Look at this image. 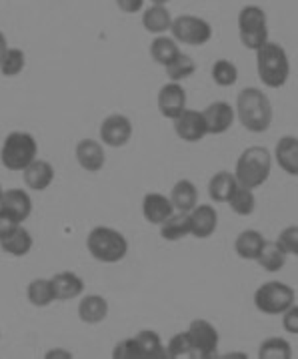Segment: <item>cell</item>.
Listing matches in <instances>:
<instances>
[{
	"mask_svg": "<svg viewBox=\"0 0 298 359\" xmlns=\"http://www.w3.org/2000/svg\"><path fill=\"white\" fill-rule=\"evenodd\" d=\"M276 161L278 167L288 175H297L298 172V141L297 137H283L276 144Z\"/></svg>",
	"mask_w": 298,
	"mask_h": 359,
	"instance_id": "21",
	"label": "cell"
},
{
	"mask_svg": "<svg viewBox=\"0 0 298 359\" xmlns=\"http://www.w3.org/2000/svg\"><path fill=\"white\" fill-rule=\"evenodd\" d=\"M174 213V207L169 197L158 195V193H148L142 199V215L148 223L152 225H160L166 217H171Z\"/></svg>",
	"mask_w": 298,
	"mask_h": 359,
	"instance_id": "17",
	"label": "cell"
},
{
	"mask_svg": "<svg viewBox=\"0 0 298 359\" xmlns=\"http://www.w3.org/2000/svg\"><path fill=\"white\" fill-rule=\"evenodd\" d=\"M0 249H2L4 253L13 255V257H24L30 249H32V237H30L29 231L20 225V227L16 231H13L8 237L0 239Z\"/></svg>",
	"mask_w": 298,
	"mask_h": 359,
	"instance_id": "25",
	"label": "cell"
},
{
	"mask_svg": "<svg viewBox=\"0 0 298 359\" xmlns=\"http://www.w3.org/2000/svg\"><path fill=\"white\" fill-rule=\"evenodd\" d=\"M164 69H166V74H169L171 83H178V81H185L188 76H192L194 71H197V65H194V60L188 55L178 53Z\"/></svg>",
	"mask_w": 298,
	"mask_h": 359,
	"instance_id": "33",
	"label": "cell"
},
{
	"mask_svg": "<svg viewBox=\"0 0 298 359\" xmlns=\"http://www.w3.org/2000/svg\"><path fill=\"white\" fill-rule=\"evenodd\" d=\"M178 358H192V344L188 337V331L176 333L169 345L164 347V359H178Z\"/></svg>",
	"mask_w": 298,
	"mask_h": 359,
	"instance_id": "36",
	"label": "cell"
},
{
	"mask_svg": "<svg viewBox=\"0 0 298 359\" xmlns=\"http://www.w3.org/2000/svg\"><path fill=\"white\" fill-rule=\"evenodd\" d=\"M178 53H180V50H178V44H176V41L171 39V36L158 34L157 39L150 43V57H152L155 62L162 65V67H166Z\"/></svg>",
	"mask_w": 298,
	"mask_h": 359,
	"instance_id": "29",
	"label": "cell"
},
{
	"mask_svg": "<svg viewBox=\"0 0 298 359\" xmlns=\"http://www.w3.org/2000/svg\"><path fill=\"white\" fill-rule=\"evenodd\" d=\"M27 65V55L20 48H6L4 57L0 60V72L4 76H18L24 71Z\"/></svg>",
	"mask_w": 298,
	"mask_h": 359,
	"instance_id": "35",
	"label": "cell"
},
{
	"mask_svg": "<svg viewBox=\"0 0 298 359\" xmlns=\"http://www.w3.org/2000/svg\"><path fill=\"white\" fill-rule=\"evenodd\" d=\"M276 247L283 251L284 255H297L298 253V229L295 225L286 227V229L278 235V239L274 241Z\"/></svg>",
	"mask_w": 298,
	"mask_h": 359,
	"instance_id": "38",
	"label": "cell"
},
{
	"mask_svg": "<svg viewBox=\"0 0 298 359\" xmlns=\"http://www.w3.org/2000/svg\"><path fill=\"white\" fill-rule=\"evenodd\" d=\"M239 36H241V43L250 50H258L269 41V22L260 6L250 4L242 8L239 15Z\"/></svg>",
	"mask_w": 298,
	"mask_h": 359,
	"instance_id": "6",
	"label": "cell"
},
{
	"mask_svg": "<svg viewBox=\"0 0 298 359\" xmlns=\"http://www.w3.org/2000/svg\"><path fill=\"white\" fill-rule=\"evenodd\" d=\"M213 79L218 86H232L239 79V69L234 62H230L227 58H220L214 62Z\"/></svg>",
	"mask_w": 298,
	"mask_h": 359,
	"instance_id": "37",
	"label": "cell"
},
{
	"mask_svg": "<svg viewBox=\"0 0 298 359\" xmlns=\"http://www.w3.org/2000/svg\"><path fill=\"white\" fill-rule=\"evenodd\" d=\"M27 297H29V302L34 307H46V305H50L52 302H57L50 279H34L32 283H29Z\"/></svg>",
	"mask_w": 298,
	"mask_h": 359,
	"instance_id": "31",
	"label": "cell"
},
{
	"mask_svg": "<svg viewBox=\"0 0 298 359\" xmlns=\"http://www.w3.org/2000/svg\"><path fill=\"white\" fill-rule=\"evenodd\" d=\"M116 4H118V8H120L122 13L134 15V13H141L144 0H116Z\"/></svg>",
	"mask_w": 298,
	"mask_h": 359,
	"instance_id": "42",
	"label": "cell"
},
{
	"mask_svg": "<svg viewBox=\"0 0 298 359\" xmlns=\"http://www.w3.org/2000/svg\"><path fill=\"white\" fill-rule=\"evenodd\" d=\"M188 337L192 344V358H213L218 349V331L204 319H194L188 325Z\"/></svg>",
	"mask_w": 298,
	"mask_h": 359,
	"instance_id": "9",
	"label": "cell"
},
{
	"mask_svg": "<svg viewBox=\"0 0 298 359\" xmlns=\"http://www.w3.org/2000/svg\"><path fill=\"white\" fill-rule=\"evenodd\" d=\"M283 327L284 331H288V333H292V335H297L298 333V309L297 305H290L286 311L283 313Z\"/></svg>",
	"mask_w": 298,
	"mask_h": 359,
	"instance_id": "40",
	"label": "cell"
},
{
	"mask_svg": "<svg viewBox=\"0 0 298 359\" xmlns=\"http://www.w3.org/2000/svg\"><path fill=\"white\" fill-rule=\"evenodd\" d=\"M113 358L114 359H142L141 353V347L136 344V339L134 337H130V339H125V341H120V344H116L113 351Z\"/></svg>",
	"mask_w": 298,
	"mask_h": 359,
	"instance_id": "39",
	"label": "cell"
},
{
	"mask_svg": "<svg viewBox=\"0 0 298 359\" xmlns=\"http://www.w3.org/2000/svg\"><path fill=\"white\" fill-rule=\"evenodd\" d=\"M256 69L260 81L269 88H281L290 76V60L281 44L267 41L256 50Z\"/></svg>",
	"mask_w": 298,
	"mask_h": 359,
	"instance_id": "2",
	"label": "cell"
},
{
	"mask_svg": "<svg viewBox=\"0 0 298 359\" xmlns=\"http://www.w3.org/2000/svg\"><path fill=\"white\" fill-rule=\"evenodd\" d=\"M255 261H258V265H260L264 271L276 273V271H281L284 267L286 255L276 247V243L264 241V245H262V249H260V253H258V257H256Z\"/></svg>",
	"mask_w": 298,
	"mask_h": 359,
	"instance_id": "28",
	"label": "cell"
},
{
	"mask_svg": "<svg viewBox=\"0 0 298 359\" xmlns=\"http://www.w3.org/2000/svg\"><path fill=\"white\" fill-rule=\"evenodd\" d=\"M236 185H239V183H236V179H234L232 172H216L213 179H211V183H208V195H211L213 201L227 203Z\"/></svg>",
	"mask_w": 298,
	"mask_h": 359,
	"instance_id": "27",
	"label": "cell"
},
{
	"mask_svg": "<svg viewBox=\"0 0 298 359\" xmlns=\"http://www.w3.org/2000/svg\"><path fill=\"white\" fill-rule=\"evenodd\" d=\"M255 305L267 316H283L290 305H295V289L281 281L262 283L256 289Z\"/></svg>",
	"mask_w": 298,
	"mask_h": 359,
	"instance_id": "7",
	"label": "cell"
},
{
	"mask_svg": "<svg viewBox=\"0 0 298 359\" xmlns=\"http://www.w3.org/2000/svg\"><path fill=\"white\" fill-rule=\"evenodd\" d=\"M158 111L166 118H176L186 109V90L178 83H169L158 93Z\"/></svg>",
	"mask_w": 298,
	"mask_h": 359,
	"instance_id": "12",
	"label": "cell"
},
{
	"mask_svg": "<svg viewBox=\"0 0 298 359\" xmlns=\"http://www.w3.org/2000/svg\"><path fill=\"white\" fill-rule=\"evenodd\" d=\"M22 223H18L15 217H10L8 213H4V211H0V239H4V237H8L13 231H16L20 227Z\"/></svg>",
	"mask_w": 298,
	"mask_h": 359,
	"instance_id": "41",
	"label": "cell"
},
{
	"mask_svg": "<svg viewBox=\"0 0 298 359\" xmlns=\"http://www.w3.org/2000/svg\"><path fill=\"white\" fill-rule=\"evenodd\" d=\"M172 39L176 43L202 46L213 39V27L204 18L194 15H180L172 20Z\"/></svg>",
	"mask_w": 298,
	"mask_h": 359,
	"instance_id": "8",
	"label": "cell"
},
{
	"mask_svg": "<svg viewBox=\"0 0 298 359\" xmlns=\"http://www.w3.org/2000/svg\"><path fill=\"white\" fill-rule=\"evenodd\" d=\"M76 161L85 171L97 172L104 167V149L99 141L94 139H83L80 143L76 144Z\"/></svg>",
	"mask_w": 298,
	"mask_h": 359,
	"instance_id": "16",
	"label": "cell"
},
{
	"mask_svg": "<svg viewBox=\"0 0 298 359\" xmlns=\"http://www.w3.org/2000/svg\"><path fill=\"white\" fill-rule=\"evenodd\" d=\"M88 253L102 263H118L127 257L128 241L122 233L111 227H94L86 237Z\"/></svg>",
	"mask_w": 298,
	"mask_h": 359,
	"instance_id": "4",
	"label": "cell"
},
{
	"mask_svg": "<svg viewBox=\"0 0 298 359\" xmlns=\"http://www.w3.org/2000/svg\"><path fill=\"white\" fill-rule=\"evenodd\" d=\"M166 2H171V0H152V4H166Z\"/></svg>",
	"mask_w": 298,
	"mask_h": 359,
	"instance_id": "44",
	"label": "cell"
},
{
	"mask_svg": "<svg viewBox=\"0 0 298 359\" xmlns=\"http://www.w3.org/2000/svg\"><path fill=\"white\" fill-rule=\"evenodd\" d=\"M6 48H8V44H6V36L0 32V60L4 57V53H6Z\"/></svg>",
	"mask_w": 298,
	"mask_h": 359,
	"instance_id": "43",
	"label": "cell"
},
{
	"mask_svg": "<svg viewBox=\"0 0 298 359\" xmlns=\"http://www.w3.org/2000/svg\"><path fill=\"white\" fill-rule=\"evenodd\" d=\"M0 211L15 217L18 223H24L32 213V201H30L29 193L22 189H8L2 191L0 195Z\"/></svg>",
	"mask_w": 298,
	"mask_h": 359,
	"instance_id": "13",
	"label": "cell"
},
{
	"mask_svg": "<svg viewBox=\"0 0 298 359\" xmlns=\"http://www.w3.org/2000/svg\"><path fill=\"white\" fill-rule=\"evenodd\" d=\"M132 137V123L125 115H108L100 125V139L108 147H125Z\"/></svg>",
	"mask_w": 298,
	"mask_h": 359,
	"instance_id": "11",
	"label": "cell"
},
{
	"mask_svg": "<svg viewBox=\"0 0 298 359\" xmlns=\"http://www.w3.org/2000/svg\"><path fill=\"white\" fill-rule=\"evenodd\" d=\"M171 25L172 16L164 4H152L142 15V27L148 30V32L157 34V36L162 34V32H166V30H171Z\"/></svg>",
	"mask_w": 298,
	"mask_h": 359,
	"instance_id": "22",
	"label": "cell"
},
{
	"mask_svg": "<svg viewBox=\"0 0 298 359\" xmlns=\"http://www.w3.org/2000/svg\"><path fill=\"white\" fill-rule=\"evenodd\" d=\"M136 344L141 347L142 359H164V347L157 331L144 330L136 337Z\"/></svg>",
	"mask_w": 298,
	"mask_h": 359,
	"instance_id": "30",
	"label": "cell"
},
{
	"mask_svg": "<svg viewBox=\"0 0 298 359\" xmlns=\"http://www.w3.org/2000/svg\"><path fill=\"white\" fill-rule=\"evenodd\" d=\"M258 358L260 359H290L292 358V347L288 341H284L283 337H270L267 341H262L258 349Z\"/></svg>",
	"mask_w": 298,
	"mask_h": 359,
	"instance_id": "34",
	"label": "cell"
},
{
	"mask_svg": "<svg viewBox=\"0 0 298 359\" xmlns=\"http://www.w3.org/2000/svg\"><path fill=\"white\" fill-rule=\"evenodd\" d=\"M270 169H272V157L269 149L264 147H248L242 151V155L236 161V183L246 189H256L267 183Z\"/></svg>",
	"mask_w": 298,
	"mask_h": 359,
	"instance_id": "3",
	"label": "cell"
},
{
	"mask_svg": "<svg viewBox=\"0 0 298 359\" xmlns=\"http://www.w3.org/2000/svg\"><path fill=\"white\" fill-rule=\"evenodd\" d=\"M160 235L166 241H178V239H185L186 235H190V219H188V213L176 211L171 217H166L160 223Z\"/></svg>",
	"mask_w": 298,
	"mask_h": 359,
	"instance_id": "24",
	"label": "cell"
},
{
	"mask_svg": "<svg viewBox=\"0 0 298 359\" xmlns=\"http://www.w3.org/2000/svg\"><path fill=\"white\" fill-rule=\"evenodd\" d=\"M36 153H38V144H36V139L30 135V133H24V130H15L10 133L4 143H2V149H0V161L2 165L8 169V171H24L29 167L30 163L36 158Z\"/></svg>",
	"mask_w": 298,
	"mask_h": 359,
	"instance_id": "5",
	"label": "cell"
},
{
	"mask_svg": "<svg viewBox=\"0 0 298 359\" xmlns=\"http://www.w3.org/2000/svg\"><path fill=\"white\" fill-rule=\"evenodd\" d=\"M174 130L186 143H199L208 135L204 115L200 111H194V109H185L174 118Z\"/></svg>",
	"mask_w": 298,
	"mask_h": 359,
	"instance_id": "10",
	"label": "cell"
},
{
	"mask_svg": "<svg viewBox=\"0 0 298 359\" xmlns=\"http://www.w3.org/2000/svg\"><path fill=\"white\" fill-rule=\"evenodd\" d=\"M52 291H55V297L60 299V302H69V299H74L78 297L83 291H85V281L72 271H62V273H57L52 279Z\"/></svg>",
	"mask_w": 298,
	"mask_h": 359,
	"instance_id": "19",
	"label": "cell"
},
{
	"mask_svg": "<svg viewBox=\"0 0 298 359\" xmlns=\"http://www.w3.org/2000/svg\"><path fill=\"white\" fill-rule=\"evenodd\" d=\"M106 316H108V303L100 295H88L78 305V317L88 325L104 321Z\"/></svg>",
	"mask_w": 298,
	"mask_h": 359,
	"instance_id": "23",
	"label": "cell"
},
{
	"mask_svg": "<svg viewBox=\"0 0 298 359\" xmlns=\"http://www.w3.org/2000/svg\"><path fill=\"white\" fill-rule=\"evenodd\" d=\"M236 116L244 129L264 133L272 123V104L269 97L258 88H242L236 99Z\"/></svg>",
	"mask_w": 298,
	"mask_h": 359,
	"instance_id": "1",
	"label": "cell"
},
{
	"mask_svg": "<svg viewBox=\"0 0 298 359\" xmlns=\"http://www.w3.org/2000/svg\"><path fill=\"white\" fill-rule=\"evenodd\" d=\"M188 219H190V235H194L197 239L211 237L218 225V215L211 205H197L188 213Z\"/></svg>",
	"mask_w": 298,
	"mask_h": 359,
	"instance_id": "14",
	"label": "cell"
},
{
	"mask_svg": "<svg viewBox=\"0 0 298 359\" xmlns=\"http://www.w3.org/2000/svg\"><path fill=\"white\" fill-rule=\"evenodd\" d=\"M202 115H204V121H206V130L211 135H222L234 123V109L225 101L213 102Z\"/></svg>",
	"mask_w": 298,
	"mask_h": 359,
	"instance_id": "15",
	"label": "cell"
},
{
	"mask_svg": "<svg viewBox=\"0 0 298 359\" xmlns=\"http://www.w3.org/2000/svg\"><path fill=\"white\" fill-rule=\"evenodd\" d=\"M262 245H264V237L258 231H242L241 235L236 237V241H234V251L241 259L255 261L258 257V253H260V249H262Z\"/></svg>",
	"mask_w": 298,
	"mask_h": 359,
	"instance_id": "26",
	"label": "cell"
},
{
	"mask_svg": "<svg viewBox=\"0 0 298 359\" xmlns=\"http://www.w3.org/2000/svg\"><path fill=\"white\" fill-rule=\"evenodd\" d=\"M0 195H2V189H0Z\"/></svg>",
	"mask_w": 298,
	"mask_h": 359,
	"instance_id": "45",
	"label": "cell"
},
{
	"mask_svg": "<svg viewBox=\"0 0 298 359\" xmlns=\"http://www.w3.org/2000/svg\"><path fill=\"white\" fill-rule=\"evenodd\" d=\"M171 203L172 207L176 209V211H180V213H190L194 207H197V203H199V189L194 187V183H190V181H178L171 191Z\"/></svg>",
	"mask_w": 298,
	"mask_h": 359,
	"instance_id": "20",
	"label": "cell"
},
{
	"mask_svg": "<svg viewBox=\"0 0 298 359\" xmlns=\"http://www.w3.org/2000/svg\"><path fill=\"white\" fill-rule=\"evenodd\" d=\"M227 203L230 205V209L241 217L253 215V211H255L256 207L253 189H246L242 187V185L234 187V191H232V195H230V199Z\"/></svg>",
	"mask_w": 298,
	"mask_h": 359,
	"instance_id": "32",
	"label": "cell"
},
{
	"mask_svg": "<svg viewBox=\"0 0 298 359\" xmlns=\"http://www.w3.org/2000/svg\"><path fill=\"white\" fill-rule=\"evenodd\" d=\"M22 179H24V185L32 191H44V189L50 187V183L55 179V169L50 163L34 158L22 171Z\"/></svg>",
	"mask_w": 298,
	"mask_h": 359,
	"instance_id": "18",
	"label": "cell"
}]
</instances>
